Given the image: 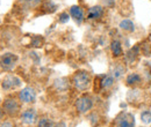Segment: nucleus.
Returning <instances> with one entry per match:
<instances>
[{"label": "nucleus", "instance_id": "nucleus-1", "mask_svg": "<svg viewBox=\"0 0 151 127\" xmlns=\"http://www.w3.org/2000/svg\"><path fill=\"white\" fill-rule=\"evenodd\" d=\"M92 83L91 74L86 71H78L72 76V84L75 86L76 89L80 91H85L90 88Z\"/></svg>", "mask_w": 151, "mask_h": 127}, {"label": "nucleus", "instance_id": "nucleus-2", "mask_svg": "<svg viewBox=\"0 0 151 127\" xmlns=\"http://www.w3.org/2000/svg\"><path fill=\"white\" fill-rule=\"evenodd\" d=\"M76 110L80 113V114H86L87 112H90L93 108V99L90 95L85 94L79 96L75 102Z\"/></svg>", "mask_w": 151, "mask_h": 127}, {"label": "nucleus", "instance_id": "nucleus-3", "mask_svg": "<svg viewBox=\"0 0 151 127\" xmlns=\"http://www.w3.org/2000/svg\"><path fill=\"white\" fill-rule=\"evenodd\" d=\"M114 127H135L134 114L127 111L120 112L114 120Z\"/></svg>", "mask_w": 151, "mask_h": 127}, {"label": "nucleus", "instance_id": "nucleus-4", "mask_svg": "<svg viewBox=\"0 0 151 127\" xmlns=\"http://www.w3.org/2000/svg\"><path fill=\"white\" fill-rule=\"evenodd\" d=\"M1 108L8 117H17L20 113V110H21L20 103L13 97H8V98L4 99Z\"/></svg>", "mask_w": 151, "mask_h": 127}, {"label": "nucleus", "instance_id": "nucleus-5", "mask_svg": "<svg viewBox=\"0 0 151 127\" xmlns=\"http://www.w3.org/2000/svg\"><path fill=\"white\" fill-rule=\"evenodd\" d=\"M18 59H19V57L17 55L7 52V53L1 55V58H0V67L5 71H11L15 67Z\"/></svg>", "mask_w": 151, "mask_h": 127}, {"label": "nucleus", "instance_id": "nucleus-6", "mask_svg": "<svg viewBox=\"0 0 151 127\" xmlns=\"http://www.w3.org/2000/svg\"><path fill=\"white\" fill-rule=\"evenodd\" d=\"M19 99L24 104L34 103L36 99V91L32 87H24L19 92Z\"/></svg>", "mask_w": 151, "mask_h": 127}, {"label": "nucleus", "instance_id": "nucleus-7", "mask_svg": "<svg viewBox=\"0 0 151 127\" xmlns=\"http://www.w3.org/2000/svg\"><path fill=\"white\" fill-rule=\"evenodd\" d=\"M21 123L24 125H33L36 123L37 120V112L36 110L30 108V109H26L20 116Z\"/></svg>", "mask_w": 151, "mask_h": 127}, {"label": "nucleus", "instance_id": "nucleus-8", "mask_svg": "<svg viewBox=\"0 0 151 127\" xmlns=\"http://www.w3.org/2000/svg\"><path fill=\"white\" fill-rule=\"evenodd\" d=\"M21 86V80L15 75H7L1 82V87L4 90H12Z\"/></svg>", "mask_w": 151, "mask_h": 127}, {"label": "nucleus", "instance_id": "nucleus-9", "mask_svg": "<svg viewBox=\"0 0 151 127\" xmlns=\"http://www.w3.org/2000/svg\"><path fill=\"white\" fill-rule=\"evenodd\" d=\"M142 82H143V79H142L141 74L137 72L129 73L126 76V84L128 87H138L142 84Z\"/></svg>", "mask_w": 151, "mask_h": 127}, {"label": "nucleus", "instance_id": "nucleus-10", "mask_svg": "<svg viewBox=\"0 0 151 127\" xmlns=\"http://www.w3.org/2000/svg\"><path fill=\"white\" fill-rule=\"evenodd\" d=\"M69 12H70V16L75 20L76 23L80 24L84 21V11L80 6H77V5L71 6Z\"/></svg>", "mask_w": 151, "mask_h": 127}, {"label": "nucleus", "instance_id": "nucleus-11", "mask_svg": "<svg viewBox=\"0 0 151 127\" xmlns=\"http://www.w3.org/2000/svg\"><path fill=\"white\" fill-rule=\"evenodd\" d=\"M102 15H104V8H102V6H99V5L91 7L87 12L88 20H96V18H100Z\"/></svg>", "mask_w": 151, "mask_h": 127}, {"label": "nucleus", "instance_id": "nucleus-12", "mask_svg": "<svg viewBox=\"0 0 151 127\" xmlns=\"http://www.w3.org/2000/svg\"><path fill=\"white\" fill-rule=\"evenodd\" d=\"M139 53H141V48H139V44H138V45H135L132 49H129V51L126 53V60L129 64H132V62L136 61Z\"/></svg>", "mask_w": 151, "mask_h": 127}, {"label": "nucleus", "instance_id": "nucleus-13", "mask_svg": "<svg viewBox=\"0 0 151 127\" xmlns=\"http://www.w3.org/2000/svg\"><path fill=\"white\" fill-rule=\"evenodd\" d=\"M111 51L112 55L115 58H119L121 55H123V49H122V44L119 39H113L111 42Z\"/></svg>", "mask_w": 151, "mask_h": 127}, {"label": "nucleus", "instance_id": "nucleus-14", "mask_svg": "<svg viewBox=\"0 0 151 127\" xmlns=\"http://www.w3.org/2000/svg\"><path fill=\"white\" fill-rule=\"evenodd\" d=\"M119 28L126 33H134L135 31V23L130 18H123L119 23Z\"/></svg>", "mask_w": 151, "mask_h": 127}, {"label": "nucleus", "instance_id": "nucleus-15", "mask_svg": "<svg viewBox=\"0 0 151 127\" xmlns=\"http://www.w3.org/2000/svg\"><path fill=\"white\" fill-rule=\"evenodd\" d=\"M114 81H115V77H114L113 75H105V76H102V79L100 81V86H101L102 89L107 90V89L113 87Z\"/></svg>", "mask_w": 151, "mask_h": 127}, {"label": "nucleus", "instance_id": "nucleus-16", "mask_svg": "<svg viewBox=\"0 0 151 127\" xmlns=\"http://www.w3.org/2000/svg\"><path fill=\"white\" fill-rule=\"evenodd\" d=\"M55 87H56L57 90L64 91L69 88V82L66 79H57L55 81Z\"/></svg>", "mask_w": 151, "mask_h": 127}, {"label": "nucleus", "instance_id": "nucleus-17", "mask_svg": "<svg viewBox=\"0 0 151 127\" xmlns=\"http://www.w3.org/2000/svg\"><path fill=\"white\" fill-rule=\"evenodd\" d=\"M37 127H55V124L50 118L42 117L37 120Z\"/></svg>", "mask_w": 151, "mask_h": 127}, {"label": "nucleus", "instance_id": "nucleus-18", "mask_svg": "<svg viewBox=\"0 0 151 127\" xmlns=\"http://www.w3.org/2000/svg\"><path fill=\"white\" fill-rule=\"evenodd\" d=\"M141 48V53L144 57H150L151 55V43L149 42H143L142 44H139Z\"/></svg>", "mask_w": 151, "mask_h": 127}, {"label": "nucleus", "instance_id": "nucleus-19", "mask_svg": "<svg viewBox=\"0 0 151 127\" xmlns=\"http://www.w3.org/2000/svg\"><path fill=\"white\" fill-rule=\"evenodd\" d=\"M141 120L143 124L148 125L151 124V111L150 110H144L142 113H141Z\"/></svg>", "mask_w": 151, "mask_h": 127}, {"label": "nucleus", "instance_id": "nucleus-20", "mask_svg": "<svg viewBox=\"0 0 151 127\" xmlns=\"http://www.w3.org/2000/svg\"><path fill=\"white\" fill-rule=\"evenodd\" d=\"M126 72V70H124V67L123 66H121V65H119L117 67H115V70L113 71V76L115 79H120L123 74Z\"/></svg>", "mask_w": 151, "mask_h": 127}, {"label": "nucleus", "instance_id": "nucleus-21", "mask_svg": "<svg viewBox=\"0 0 151 127\" xmlns=\"http://www.w3.org/2000/svg\"><path fill=\"white\" fill-rule=\"evenodd\" d=\"M42 44H43V38L40 36H34L33 40H32V46L40 48V46H42Z\"/></svg>", "mask_w": 151, "mask_h": 127}, {"label": "nucleus", "instance_id": "nucleus-22", "mask_svg": "<svg viewBox=\"0 0 151 127\" xmlns=\"http://www.w3.org/2000/svg\"><path fill=\"white\" fill-rule=\"evenodd\" d=\"M70 18H71V16H70V14H69V13L63 12V13H60V14H59V18H58V20H59V22H60V23H66V22L70 20Z\"/></svg>", "mask_w": 151, "mask_h": 127}, {"label": "nucleus", "instance_id": "nucleus-23", "mask_svg": "<svg viewBox=\"0 0 151 127\" xmlns=\"http://www.w3.org/2000/svg\"><path fill=\"white\" fill-rule=\"evenodd\" d=\"M20 1H22L23 4H26V5L30 6V7H36L41 2V0H20Z\"/></svg>", "mask_w": 151, "mask_h": 127}, {"label": "nucleus", "instance_id": "nucleus-24", "mask_svg": "<svg viewBox=\"0 0 151 127\" xmlns=\"http://www.w3.org/2000/svg\"><path fill=\"white\" fill-rule=\"evenodd\" d=\"M101 1L105 7H113L115 4V0H101Z\"/></svg>", "mask_w": 151, "mask_h": 127}, {"label": "nucleus", "instance_id": "nucleus-25", "mask_svg": "<svg viewBox=\"0 0 151 127\" xmlns=\"http://www.w3.org/2000/svg\"><path fill=\"white\" fill-rule=\"evenodd\" d=\"M0 127H14L12 121H8V120H4L0 123Z\"/></svg>", "mask_w": 151, "mask_h": 127}, {"label": "nucleus", "instance_id": "nucleus-26", "mask_svg": "<svg viewBox=\"0 0 151 127\" xmlns=\"http://www.w3.org/2000/svg\"><path fill=\"white\" fill-rule=\"evenodd\" d=\"M55 127H66V126H65L64 123H58L57 125H55Z\"/></svg>", "mask_w": 151, "mask_h": 127}, {"label": "nucleus", "instance_id": "nucleus-27", "mask_svg": "<svg viewBox=\"0 0 151 127\" xmlns=\"http://www.w3.org/2000/svg\"><path fill=\"white\" fill-rule=\"evenodd\" d=\"M4 113H5V112H4L2 108H0V120H1V119H2V117H4Z\"/></svg>", "mask_w": 151, "mask_h": 127}, {"label": "nucleus", "instance_id": "nucleus-28", "mask_svg": "<svg viewBox=\"0 0 151 127\" xmlns=\"http://www.w3.org/2000/svg\"><path fill=\"white\" fill-rule=\"evenodd\" d=\"M150 36H151V31H150Z\"/></svg>", "mask_w": 151, "mask_h": 127}]
</instances>
